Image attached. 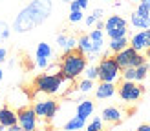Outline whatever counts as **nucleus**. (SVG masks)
I'll use <instances>...</instances> for the list:
<instances>
[{"label":"nucleus","mask_w":150,"mask_h":131,"mask_svg":"<svg viewBox=\"0 0 150 131\" xmlns=\"http://www.w3.org/2000/svg\"><path fill=\"white\" fill-rule=\"evenodd\" d=\"M51 11H53V4L51 0H31L26 7H22L18 15L13 20V29L17 33H28L35 29L37 26L44 24Z\"/></svg>","instance_id":"1"},{"label":"nucleus","mask_w":150,"mask_h":131,"mask_svg":"<svg viewBox=\"0 0 150 131\" xmlns=\"http://www.w3.org/2000/svg\"><path fill=\"white\" fill-rule=\"evenodd\" d=\"M88 66V58L84 53H81L79 49H73V51H68V53H64L62 58H61V64H59V68H61V75L62 78L66 80H75L77 77H81L82 73H84V68Z\"/></svg>","instance_id":"2"},{"label":"nucleus","mask_w":150,"mask_h":131,"mask_svg":"<svg viewBox=\"0 0 150 131\" xmlns=\"http://www.w3.org/2000/svg\"><path fill=\"white\" fill-rule=\"evenodd\" d=\"M66 82V78H62L61 73H55V75H51V73H44V75H39L35 78V89L40 91L44 95H57L61 91L62 84Z\"/></svg>","instance_id":"3"},{"label":"nucleus","mask_w":150,"mask_h":131,"mask_svg":"<svg viewBox=\"0 0 150 131\" xmlns=\"http://www.w3.org/2000/svg\"><path fill=\"white\" fill-rule=\"evenodd\" d=\"M97 71H99V77H97V78H99L101 82H112V84H115L117 78L121 77V68H119V64L115 62L114 56H108V55L99 62Z\"/></svg>","instance_id":"4"},{"label":"nucleus","mask_w":150,"mask_h":131,"mask_svg":"<svg viewBox=\"0 0 150 131\" xmlns=\"http://www.w3.org/2000/svg\"><path fill=\"white\" fill-rule=\"evenodd\" d=\"M114 58H115V62L119 64L121 69H125V68H137L139 64L145 62V56L141 55L139 51H136L134 47H130V46H126L125 49L117 51V53L114 55Z\"/></svg>","instance_id":"5"},{"label":"nucleus","mask_w":150,"mask_h":131,"mask_svg":"<svg viewBox=\"0 0 150 131\" xmlns=\"http://www.w3.org/2000/svg\"><path fill=\"white\" fill-rule=\"evenodd\" d=\"M104 33L110 38H119V36H126L128 33V22L119 15H112L110 18L104 20Z\"/></svg>","instance_id":"6"},{"label":"nucleus","mask_w":150,"mask_h":131,"mask_svg":"<svg viewBox=\"0 0 150 131\" xmlns=\"http://www.w3.org/2000/svg\"><path fill=\"white\" fill-rule=\"evenodd\" d=\"M145 91V87L137 84V82H134V80H123V84L117 87V93H119V97H121L125 102H136L141 98V95H143Z\"/></svg>","instance_id":"7"},{"label":"nucleus","mask_w":150,"mask_h":131,"mask_svg":"<svg viewBox=\"0 0 150 131\" xmlns=\"http://www.w3.org/2000/svg\"><path fill=\"white\" fill-rule=\"evenodd\" d=\"M33 111L37 116H40L44 120H51L59 111V104L53 98H46V100H37L33 104Z\"/></svg>","instance_id":"8"},{"label":"nucleus","mask_w":150,"mask_h":131,"mask_svg":"<svg viewBox=\"0 0 150 131\" xmlns=\"http://www.w3.org/2000/svg\"><path fill=\"white\" fill-rule=\"evenodd\" d=\"M37 118L33 107H20L17 111V124L22 131H35L37 129Z\"/></svg>","instance_id":"9"},{"label":"nucleus","mask_w":150,"mask_h":131,"mask_svg":"<svg viewBox=\"0 0 150 131\" xmlns=\"http://www.w3.org/2000/svg\"><path fill=\"white\" fill-rule=\"evenodd\" d=\"M17 126V111L11 107H2L0 109V128L7 129V128H13Z\"/></svg>","instance_id":"10"},{"label":"nucleus","mask_w":150,"mask_h":131,"mask_svg":"<svg viewBox=\"0 0 150 131\" xmlns=\"http://www.w3.org/2000/svg\"><path fill=\"white\" fill-rule=\"evenodd\" d=\"M130 47H134L136 51H146L148 47H150V42H148V38H146V35H145V29L143 31H139V33H136V35H132V38H130Z\"/></svg>","instance_id":"11"},{"label":"nucleus","mask_w":150,"mask_h":131,"mask_svg":"<svg viewBox=\"0 0 150 131\" xmlns=\"http://www.w3.org/2000/svg\"><path fill=\"white\" fill-rule=\"evenodd\" d=\"M115 84L112 82H101L99 86L95 87V98L99 100H104V98H112L115 95Z\"/></svg>","instance_id":"12"},{"label":"nucleus","mask_w":150,"mask_h":131,"mask_svg":"<svg viewBox=\"0 0 150 131\" xmlns=\"http://www.w3.org/2000/svg\"><path fill=\"white\" fill-rule=\"evenodd\" d=\"M130 24L137 29H148L150 27V15H143L139 11H134L130 15Z\"/></svg>","instance_id":"13"},{"label":"nucleus","mask_w":150,"mask_h":131,"mask_svg":"<svg viewBox=\"0 0 150 131\" xmlns=\"http://www.w3.org/2000/svg\"><path fill=\"white\" fill-rule=\"evenodd\" d=\"M101 118H103L104 122H110V124H119V122L123 120V113L119 111L117 107L110 106V107H104V109H103Z\"/></svg>","instance_id":"14"},{"label":"nucleus","mask_w":150,"mask_h":131,"mask_svg":"<svg viewBox=\"0 0 150 131\" xmlns=\"http://www.w3.org/2000/svg\"><path fill=\"white\" fill-rule=\"evenodd\" d=\"M93 109H95L93 102H92V100H88V98H84V100H79L77 107H75V115L82 116V118H88V116H92Z\"/></svg>","instance_id":"15"},{"label":"nucleus","mask_w":150,"mask_h":131,"mask_svg":"<svg viewBox=\"0 0 150 131\" xmlns=\"http://www.w3.org/2000/svg\"><path fill=\"white\" fill-rule=\"evenodd\" d=\"M84 124H86V118L75 115V116H71V118L64 124V131H79V129L84 128Z\"/></svg>","instance_id":"16"},{"label":"nucleus","mask_w":150,"mask_h":131,"mask_svg":"<svg viewBox=\"0 0 150 131\" xmlns=\"http://www.w3.org/2000/svg\"><path fill=\"white\" fill-rule=\"evenodd\" d=\"M77 49L81 51V53H92V40H90V36L88 35H81L79 38H77Z\"/></svg>","instance_id":"17"},{"label":"nucleus","mask_w":150,"mask_h":131,"mask_svg":"<svg viewBox=\"0 0 150 131\" xmlns=\"http://www.w3.org/2000/svg\"><path fill=\"white\" fill-rule=\"evenodd\" d=\"M126 46H128V38H126V36H119V38H110V44H108L110 51H114V53H117V51L125 49Z\"/></svg>","instance_id":"18"},{"label":"nucleus","mask_w":150,"mask_h":131,"mask_svg":"<svg viewBox=\"0 0 150 131\" xmlns=\"http://www.w3.org/2000/svg\"><path fill=\"white\" fill-rule=\"evenodd\" d=\"M51 55H53V49H51L50 44L40 42L39 46H37V58H50Z\"/></svg>","instance_id":"19"},{"label":"nucleus","mask_w":150,"mask_h":131,"mask_svg":"<svg viewBox=\"0 0 150 131\" xmlns=\"http://www.w3.org/2000/svg\"><path fill=\"white\" fill-rule=\"evenodd\" d=\"M148 69H150V66H148L146 60L137 66L136 68V82H143V80L146 78V75H148Z\"/></svg>","instance_id":"20"},{"label":"nucleus","mask_w":150,"mask_h":131,"mask_svg":"<svg viewBox=\"0 0 150 131\" xmlns=\"http://www.w3.org/2000/svg\"><path fill=\"white\" fill-rule=\"evenodd\" d=\"M92 89H93V80H90V78L81 80L79 86H77V91H79V93H82V95H84V93H90Z\"/></svg>","instance_id":"21"},{"label":"nucleus","mask_w":150,"mask_h":131,"mask_svg":"<svg viewBox=\"0 0 150 131\" xmlns=\"http://www.w3.org/2000/svg\"><path fill=\"white\" fill-rule=\"evenodd\" d=\"M103 128H104V120L99 118V116H95V118L86 126V131H103Z\"/></svg>","instance_id":"22"},{"label":"nucleus","mask_w":150,"mask_h":131,"mask_svg":"<svg viewBox=\"0 0 150 131\" xmlns=\"http://www.w3.org/2000/svg\"><path fill=\"white\" fill-rule=\"evenodd\" d=\"M68 20L71 22V24H79V22H82V20H84V15H82V9H73V11H70V15H68Z\"/></svg>","instance_id":"23"},{"label":"nucleus","mask_w":150,"mask_h":131,"mask_svg":"<svg viewBox=\"0 0 150 131\" xmlns=\"http://www.w3.org/2000/svg\"><path fill=\"white\" fill-rule=\"evenodd\" d=\"M9 33H11V27L6 24L4 20H0V42H4L9 38Z\"/></svg>","instance_id":"24"},{"label":"nucleus","mask_w":150,"mask_h":131,"mask_svg":"<svg viewBox=\"0 0 150 131\" xmlns=\"http://www.w3.org/2000/svg\"><path fill=\"white\" fill-rule=\"evenodd\" d=\"M84 77L90 80H95L99 77V71H97V66H86L84 68Z\"/></svg>","instance_id":"25"},{"label":"nucleus","mask_w":150,"mask_h":131,"mask_svg":"<svg viewBox=\"0 0 150 131\" xmlns=\"http://www.w3.org/2000/svg\"><path fill=\"white\" fill-rule=\"evenodd\" d=\"M121 77H123V80H134V82H136V68L121 69Z\"/></svg>","instance_id":"26"},{"label":"nucleus","mask_w":150,"mask_h":131,"mask_svg":"<svg viewBox=\"0 0 150 131\" xmlns=\"http://www.w3.org/2000/svg\"><path fill=\"white\" fill-rule=\"evenodd\" d=\"M73 49H77V38H75V36H70V35H68V40H66V44H64L62 51H64V53H68V51H73Z\"/></svg>","instance_id":"27"},{"label":"nucleus","mask_w":150,"mask_h":131,"mask_svg":"<svg viewBox=\"0 0 150 131\" xmlns=\"http://www.w3.org/2000/svg\"><path fill=\"white\" fill-rule=\"evenodd\" d=\"M66 40H68V35H66V33H61V35H57V46L61 47V49L64 47Z\"/></svg>","instance_id":"28"},{"label":"nucleus","mask_w":150,"mask_h":131,"mask_svg":"<svg viewBox=\"0 0 150 131\" xmlns=\"http://www.w3.org/2000/svg\"><path fill=\"white\" fill-rule=\"evenodd\" d=\"M37 66L40 69H46L48 68V58H37Z\"/></svg>","instance_id":"29"},{"label":"nucleus","mask_w":150,"mask_h":131,"mask_svg":"<svg viewBox=\"0 0 150 131\" xmlns=\"http://www.w3.org/2000/svg\"><path fill=\"white\" fill-rule=\"evenodd\" d=\"M95 22H97V20L93 18V15H88V17L84 18V24H86L88 27H90V26H93V24H95Z\"/></svg>","instance_id":"30"},{"label":"nucleus","mask_w":150,"mask_h":131,"mask_svg":"<svg viewBox=\"0 0 150 131\" xmlns=\"http://www.w3.org/2000/svg\"><path fill=\"white\" fill-rule=\"evenodd\" d=\"M92 15H93V18H95V20H101V18H103V15H104V11H103V9H93Z\"/></svg>","instance_id":"31"},{"label":"nucleus","mask_w":150,"mask_h":131,"mask_svg":"<svg viewBox=\"0 0 150 131\" xmlns=\"http://www.w3.org/2000/svg\"><path fill=\"white\" fill-rule=\"evenodd\" d=\"M88 2H90V0H77V4H79V7H81L82 11H84L86 7H88Z\"/></svg>","instance_id":"32"},{"label":"nucleus","mask_w":150,"mask_h":131,"mask_svg":"<svg viewBox=\"0 0 150 131\" xmlns=\"http://www.w3.org/2000/svg\"><path fill=\"white\" fill-rule=\"evenodd\" d=\"M7 58V51H6V47H0V62H4Z\"/></svg>","instance_id":"33"},{"label":"nucleus","mask_w":150,"mask_h":131,"mask_svg":"<svg viewBox=\"0 0 150 131\" xmlns=\"http://www.w3.org/2000/svg\"><path fill=\"white\" fill-rule=\"evenodd\" d=\"M73 9H81L79 4H77V0H71V2H70V11H73Z\"/></svg>","instance_id":"34"},{"label":"nucleus","mask_w":150,"mask_h":131,"mask_svg":"<svg viewBox=\"0 0 150 131\" xmlns=\"http://www.w3.org/2000/svg\"><path fill=\"white\" fill-rule=\"evenodd\" d=\"M137 131H150V126L148 124H141V126L137 128Z\"/></svg>","instance_id":"35"},{"label":"nucleus","mask_w":150,"mask_h":131,"mask_svg":"<svg viewBox=\"0 0 150 131\" xmlns=\"http://www.w3.org/2000/svg\"><path fill=\"white\" fill-rule=\"evenodd\" d=\"M95 29H104V22L97 20V22H95Z\"/></svg>","instance_id":"36"},{"label":"nucleus","mask_w":150,"mask_h":131,"mask_svg":"<svg viewBox=\"0 0 150 131\" xmlns=\"http://www.w3.org/2000/svg\"><path fill=\"white\" fill-rule=\"evenodd\" d=\"M141 2H143V4L148 7V11H150V0H141Z\"/></svg>","instance_id":"37"},{"label":"nucleus","mask_w":150,"mask_h":131,"mask_svg":"<svg viewBox=\"0 0 150 131\" xmlns=\"http://www.w3.org/2000/svg\"><path fill=\"white\" fill-rule=\"evenodd\" d=\"M145 35H146V38H148V42H150V27H148V29H145Z\"/></svg>","instance_id":"38"},{"label":"nucleus","mask_w":150,"mask_h":131,"mask_svg":"<svg viewBox=\"0 0 150 131\" xmlns=\"http://www.w3.org/2000/svg\"><path fill=\"white\" fill-rule=\"evenodd\" d=\"M2 77H4V71H2V68H0V84H2Z\"/></svg>","instance_id":"39"},{"label":"nucleus","mask_w":150,"mask_h":131,"mask_svg":"<svg viewBox=\"0 0 150 131\" xmlns=\"http://www.w3.org/2000/svg\"><path fill=\"white\" fill-rule=\"evenodd\" d=\"M146 58H148V60H150V47L146 49Z\"/></svg>","instance_id":"40"},{"label":"nucleus","mask_w":150,"mask_h":131,"mask_svg":"<svg viewBox=\"0 0 150 131\" xmlns=\"http://www.w3.org/2000/svg\"><path fill=\"white\" fill-rule=\"evenodd\" d=\"M130 2H141V0H130Z\"/></svg>","instance_id":"41"},{"label":"nucleus","mask_w":150,"mask_h":131,"mask_svg":"<svg viewBox=\"0 0 150 131\" xmlns=\"http://www.w3.org/2000/svg\"><path fill=\"white\" fill-rule=\"evenodd\" d=\"M62 2H68V4H70V2H71V0H62Z\"/></svg>","instance_id":"42"},{"label":"nucleus","mask_w":150,"mask_h":131,"mask_svg":"<svg viewBox=\"0 0 150 131\" xmlns=\"http://www.w3.org/2000/svg\"><path fill=\"white\" fill-rule=\"evenodd\" d=\"M108 2H110V0H108Z\"/></svg>","instance_id":"43"}]
</instances>
